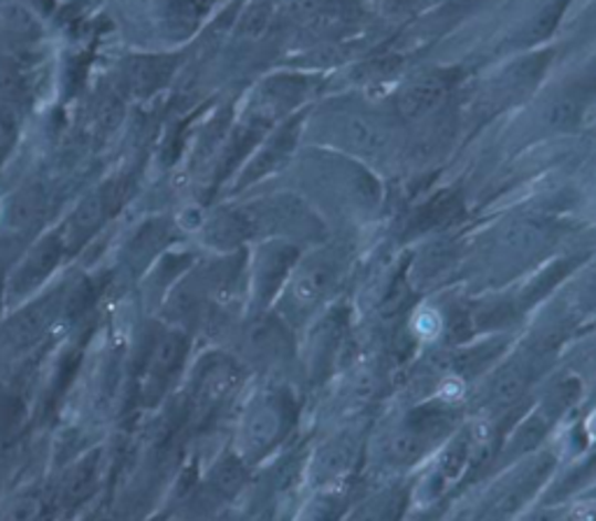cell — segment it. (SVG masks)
Listing matches in <instances>:
<instances>
[{"mask_svg": "<svg viewBox=\"0 0 596 521\" xmlns=\"http://www.w3.org/2000/svg\"><path fill=\"white\" fill-rule=\"evenodd\" d=\"M331 284V270L324 263L305 265L296 280V296L301 303H313Z\"/></svg>", "mask_w": 596, "mask_h": 521, "instance_id": "7a4b0ae2", "label": "cell"}, {"mask_svg": "<svg viewBox=\"0 0 596 521\" xmlns=\"http://www.w3.org/2000/svg\"><path fill=\"white\" fill-rule=\"evenodd\" d=\"M0 143H3V135H0Z\"/></svg>", "mask_w": 596, "mask_h": 521, "instance_id": "5b68a950", "label": "cell"}, {"mask_svg": "<svg viewBox=\"0 0 596 521\" xmlns=\"http://www.w3.org/2000/svg\"><path fill=\"white\" fill-rule=\"evenodd\" d=\"M446 98V84L431 77V80H417L410 84L399 98V107L408 119H419L429 115Z\"/></svg>", "mask_w": 596, "mask_h": 521, "instance_id": "6da1fadb", "label": "cell"}, {"mask_svg": "<svg viewBox=\"0 0 596 521\" xmlns=\"http://www.w3.org/2000/svg\"><path fill=\"white\" fill-rule=\"evenodd\" d=\"M40 517V501L35 496H21L12 501L6 512L0 514V521H38Z\"/></svg>", "mask_w": 596, "mask_h": 521, "instance_id": "277c9868", "label": "cell"}, {"mask_svg": "<svg viewBox=\"0 0 596 521\" xmlns=\"http://www.w3.org/2000/svg\"><path fill=\"white\" fill-rule=\"evenodd\" d=\"M278 434V417L271 410H259L248 421V440L254 449L266 447Z\"/></svg>", "mask_w": 596, "mask_h": 521, "instance_id": "3957f363", "label": "cell"}]
</instances>
